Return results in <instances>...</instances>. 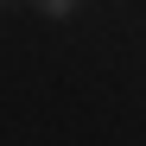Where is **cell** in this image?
<instances>
[{"label":"cell","instance_id":"1","mask_svg":"<svg viewBox=\"0 0 146 146\" xmlns=\"http://www.w3.org/2000/svg\"><path fill=\"white\" fill-rule=\"evenodd\" d=\"M76 7H83V0H38V13H44V19H70Z\"/></svg>","mask_w":146,"mask_h":146},{"label":"cell","instance_id":"2","mask_svg":"<svg viewBox=\"0 0 146 146\" xmlns=\"http://www.w3.org/2000/svg\"><path fill=\"white\" fill-rule=\"evenodd\" d=\"M0 7H7V0H0Z\"/></svg>","mask_w":146,"mask_h":146}]
</instances>
